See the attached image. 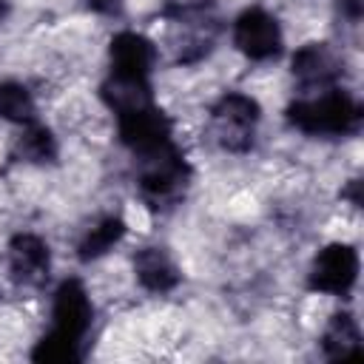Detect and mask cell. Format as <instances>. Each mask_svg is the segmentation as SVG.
Masks as SVG:
<instances>
[{"label":"cell","mask_w":364,"mask_h":364,"mask_svg":"<svg viewBox=\"0 0 364 364\" xmlns=\"http://www.w3.org/2000/svg\"><path fill=\"white\" fill-rule=\"evenodd\" d=\"M94 301L77 276L60 279L51 290L48 330L34 341L28 358L37 364H80L88 353V333L94 327Z\"/></svg>","instance_id":"obj_1"},{"label":"cell","mask_w":364,"mask_h":364,"mask_svg":"<svg viewBox=\"0 0 364 364\" xmlns=\"http://www.w3.org/2000/svg\"><path fill=\"white\" fill-rule=\"evenodd\" d=\"M284 119L304 136L344 139L361 131L364 108L353 91H347L344 85H333L316 94H296L284 108Z\"/></svg>","instance_id":"obj_2"},{"label":"cell","mask_w":364,"mask_h":364,"mask_svg":"<svg viewBox=\"0 0 364 364\" xmlns=\"http://www.w3.org/2000/svg\"><path fill=\"white\" fill-rule=\"evenodd\" d=\"M259 122H262L259 100L239 88L225 91L208 108V134L216 142V148H222L225 154H236V156L250 154L256 148Z\"/></svg>","instance_id":"obj_3"},{"label":"cell","mask_w":364,"mask_h":364,"mask_svg":"<svg viewBox=\"0 0 364 364\" xmlns=\"http://www.w3.org/2000/svg\"><path fill=\"white\" fill-rule=\"evenodd\" d=\"M136 168V191H139V199L151 208V210H168L173 208L191 179H193V168L179 148L168 151V154H159L154 159H145V162H134Z\"/></svg>","instance_id":"obj_4"},{"label":"cell","mask_w":364,"mask_h":364,"mask_svg":"<svg viewBox=\"0 0 364 364\" xmlns=\"http://www.w3.org/2000/svg\"><path fill=\"white\" fill-rule=\"evenodd\" d=\"M162 17L185 31V37L176 46V63L179 65H196L210 51L222 31L219 11L213 0H185V3H168L162 9Z\"/></svg>","instance_id":"obj_5"},{"label":"cell","mask_w":364,"mask_h":364,"mask_svg":"<svg viewBox=\"0 0 364 364\" xmlns=\"http://www.w3.org/2000/svg\"><path fill=\"white\" fill-rule=\"evenodd\" d=\"M159 63V48L151 37L134 28H119L108 40V68L105 82L117 85H154V71Z\"/></svg>","instance_id":"obj_6"},{"label":"cell","mask_w":364,"mask_h":364,"mask_svg":"<svg viewBox=\"0 0 364 364\" xmlns=\"http://www.w3.org/2000/svg\"><path fill=\"white\" fill-rule=\"evenodd\" d=\"M233 48L250 63H273L284 51V31L264 6H245L230 23Z\"/></svg>","instance_id":"obj_7"},{"label":"cell","mask_w":364,"mask_h":364,"mask_svg":"<svg viewBox=\"0 0 364 364\" xmlns=\"http://www.w3.org/2000/svg\"><path fill=\"white\" fill-rule=\"evenodd\" d=\"M361 259L355 245L350 242H327L310 262L307 270V290L321 296L347 299L358 282Z\"/></svg>","instance_id":"obj_8"},{"label":"cell","mask_w":364,"mask_h":364,"mask_svg":"<svg viewBox=\"0 0 364 364\" xmlns=\"http://www.w3.org/2000/svg\"><path fill=\"white\" fill-rule=\"evenodd\" d=\"M9 279L23 290H43L51 276V247L40 233L20 230L6 245Z\"/></svg>","instance_id":"obj_9"},{"label":"cell","mask_w":364,"mask_h":364,"mask_svg":"<svg viewBox=\"0 0 364 364\" xmlns=\"http://www.w3.org/2000/svg\"><path fill=\"white\" fill-rule=\"evenodd\" d=\"M290 74L296 94H316L341 85L344 63L327 43H304L290 57Z\"/></svg>","instance_id":"obj_10"},{"label":"cell","mask_w":364,"mask_h":364,"mask_svg":"<svg viewBox=\"0 0 364 364\" xmlns=\"http://www.w3.org/2000/svg\"><path fill=\"white\" fill-rule=\"evenodd\" d=\"M131 264H134V279H136V284L145 293L165 296V293H173L182 284V270L173 262L171 250L162 247V245H145V247H139L134 253Z\"/></svg>","instance_id":"obj_11"},{"label":"cell","mask_w":364,"mask_h":364,"mask_svg":"<svg viewBox=\"0 0 364 364\" xmlns=\"http://www.w3.org/2000/svg\"><path fill=\"white\" fill-rule=\"evenodd\" d=\"M125 233H128V222H125V216H122L119 210L102 213V216H100L91 228H85L82 236L77 239V245H74L77 262L91 264V262L108 256V253L125 239Z\"/></svg>","instance_id":"obj_12"},{"label":"cell","mask_w":364,"mask_h":364,"mask_svg":"<svg viewBox=\"0 0 364 364\" xmlns=\"http://www.w3.org/2000/svg\"><path fill=\"white\" fill-rule=\"evenodd\" d=\"M318 347H321V355L330 358V361H344V358L358 355L361 353V327H358V318L350 310L333 313L330 321H327V327L321 330Z\"/></svg>","instance_id":"obj_13"},{"label":"cell","mask_w":364,"mask_h":364,"mask_svg":"<svg viewBox=\"0 0 364 364\" xmlns=\"http://www.w3.org/2000/svg\"><path fill=\"white\" fill-rule=\"evenodd\" d=\"M11 156L20 162H28V165H54L60 159V142H57L54 131L43 119H37V122L20 128Z\"/></svg>","instance_id":"obj_14"},{"label":"cell","mask_w":364,"mask_h":364,"mask_svg":"<svg viewBox=\"0 0 364 364\" xmlns=\"http://www.w3.org/2000/svg\"><path fill=\"white\" fill-rule=\"evenodd\" d=\"M0 119L11 122L17 128L31 125L40 119L34 94L26 82L20 80H0Z\"/></svg>","instance_id":"obj_15"},{"label":"cell","mask_w":364,"mask_h":364,"mask_svg":"<svg viewBox=\"0 0 364 364\" xmlns=\"http://www.w3.org/2000/svg\"><path fill=\"white\" fill-rule=\"evenodd\" d=\"M82 6L100 17H119L122 14V0H82Z\"/></svg>","instance_id":"obj_16"},{"label":"cell","mask_w":364,"mask_h":364,"mask_svg":"<svg viewBox=\"0 0 364 364\" xmlns=\"http://www.w3.org/2000/svg\"><path fill=\"white\" fill-rule=\"evenodd\" d=\"M358 188H361V182H358V179H350V188H347V191H341V196H344V199H350V202H353L355 208L361 205V196H358Z\"/></svg>","instance_id":"obj_17"},{"label":"cell","mask_w":364,"mask_h":364,"mask_svg":"<svg viewBox=\"0 0 364 364\" xmlns=\"http://www.w3.org/2000/svg\"><path fill=\"white\" fill-rule=\"evenodd\" d=\"M9 14V0H0V20Z\"/></svg>","instance_id":"obj_18"}]
</instances>
